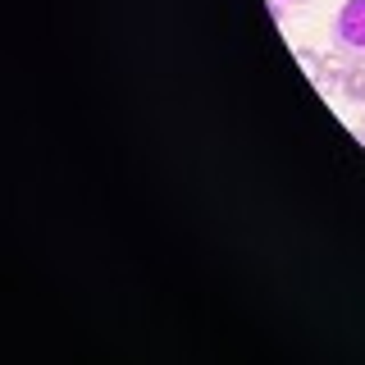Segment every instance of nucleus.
Returning a JSON list of instances; mask_svg holds the SVG:
<instances>
[{
    "label": "nucleus",
    "instance_id": "nucleus-1",
    "mask_svg": "<svg viewBox=\"0 0 365 365\" xmlns=\"http://www.w3.org/2000/svg\"><path fill=\"white\" fill-rule=\"evenodd\" d=\"M334 41L342 55L365 60V0H342V9L334 14Z\"/></svg>",
    "mask_w": 365,
    "mask_h": 365
},
{
    "label": "nucleus",
    "instance_id": "nucleus-2",
    "mask_svg": "<svg viewBox=\"0 0 365 365\" xmlns=\"http://www.w3.org/2000/svg\"><path fill=\"white\" fill-rule=\"evenodd\" d=\"M342 96H347L351 106H365V60H356L347 68V78H342Z\"/></svg>",
    "mask_w": 365,
    "mask_h": 365
},
{
    "label": "nucleus",
    "instance_id": "nucleus-3",
    "mask_svg": "<svg viewBox=\"0 0 365 365\" xmlns=\"http://www.w3.org/2000/svg\"><path fill=\"white\" fill-rule=\"evenodd\" d=\"M297 64L311 73V83H315V87L324 83V55H319V51H311V46H297Z\"/></svg>",
    "mask_w": 365,
    "mask_h": 365
},
{
    "label": "nucleus",
    "instance_id": "nucleus-4",
    "mask_svg": "<svg viewBox=\"0 0 365 365\" xmlns=\"http://www.w3.org/2000/svg\"><path fill=\"white\" fill-rule=\"evenodd\" d=\"M288 5H306V0H269V14H274V23H283V19H288Z\"/></svg>",
    "mask_w": 365,
    "mask_h": 365
},
{
    "label": "nucleus",
    "instance_id": "nucleus-5",
    "mask_svg": "<svg viewBox=\"0 0 365 365\" xmlns=\"http://www.w3.org/2000/svg\"><path fill=\"white\" fill-rule=\"evenodd\" d=\"M356 133H361V142H365V114H361V123H356Z\"/></svg>",
    "mask_w": 365,
    "mask_h": 365
}]
</instances>
